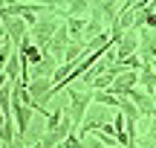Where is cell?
<instances>
[{
  "label": "cell",
  "instance_id": "10",
  "mask_svg": "<svg viewBox=\"0 0 156 148\" xmlns=\"http://www.w3.org/2000/svg\"><path fill=\"white\" fill-rule=\"evenodd\" d=\"M147 119H151V128H147V131L136 139V145H156V113L147 116Z\"/></svg>",
  "mask_w": 156,
  "mask_h": 148
},
{
  "label": "cell",
  "instance_id": "12",
  "mask_svg": "<svg viewBox=\"0 0 156 148\" xmlns=\"http://www.w3.org/2000/svg\"><path fill=\"white\" fill-rule=\"evenodd\" d=\"M64 113H67V108H55L52 113H46V131H49V128H58V122H61Z\"/></svg>",
  "mask_w": 156,
  "mask_h": 148
},
{
  "label": "cell",
  "instance_id": "1",
  "mask_svg": "<svg viewBox=\"0 0 156 148\" xmlns=\"http://www.w3.org/2000/svg\"><path fill=\"white\" fill-rule=\"evenodd\" d=\"M58 23H61V17L52 15V12H44V15H38V20L29 26V41L32 44L41 46V52H49L46 50V41L52 38V32L58 29Z\"/></svg>",
  "mask_w": 156,
  "mask_h": 148
},
{
  "label": "cell",
  "instance_id": "13",
  "mask_svg": "<svg viewBox=\"0 0 156 148\" xmlns=\"http://www.w3.org/2000/svg\"><path fill=\"white\" fill-rule=\"evenodd\" d=\"M6 38H9V35H0V44H3V41H6Z\"/></svg>",
  "mask_w": 156,
  "mask_h": 148
},
{
  "label": "cell",
  "instance_id": "8",
  "mask_svg": "<svg viewBox=\"0 0 156 148\" xmlns=\"http://www.w3.org/2000/svg\"><path fill=\"white\" fill-rule=\"evenodd\" d=\"M90 15V0H69L64 3V17H87Z\"/></svg>",
  "mask_w": 156,
  "mask_h": 148
},
{
  "label": "cell",
  "instance_id": "2",
  "mask_svg": "<svg viewBox=\"0 0 156 148\" xmlns=\"http://www.w3.org/2000/svg\"><path fill=\"white\" fill-rule=\"evenodd\" d=\"M142 55V67H153V58H156V32L147 26H139V50Z\"/></svg>",
  "mask_w": 156,
  "mask_h": 148
},
{
  "label": "cell",
  "instance_id": "9",
  "mask_svg": "<svg viewBox=\"0 0 156 148\" xmlns=\"http://www.w3.org/2000/svg\"><path fill=\"white\" fill-rule=\"evenodd\" d=\"M84 26H87V17H67L69 41H84Z\"/></svg>",
  "mask_w": 156,
  "mask_h": 148
},
{
  "label": "cell",
  "instance_id": "7",
  "mask_svg": "<svg viewBox=\"0 0 156 148\" xmlns=\"http://www.w3.org/2000/svg\"><path fill=\"white\" fill-rule=\"evenodd\" d=\"M127 87H139V70H124V73H119L107 90H113V93H124Z\"/></svg>",
  "mask_w": 156,
  "mask_h": 148
},
{
  "label": "cell",
  "instance_id": "5",
  "mask_svg": "<svg viewBox=\"0 0 156 148\" xmlns=\"http://www.w3.org/2000/svg\"><path fill=\"white\" fill-rule=\"evenodd\" d=\"M0 20H3V32L9 35V41L12 44H20L23 41V35L29 32V26H26V20H23L20 15H0Z\"/></svg>",
  "mask_w": 156,
  "mask_h": 148
},
{
  "label": "cell",
  "instance_id": "11",
  "mask_svg": "<svg viewBox=\"0 0 156 148\" xmlns=\"http://www.w3.org/2000/svg\"><path fill=\"white\" fill-rule=\"evenodd\" d=\"M12 50H15V44H12L9 38L0 44V73H3V67H6V61H9V55H12Z\"/></svg>",
  "mask_w": 156,
  "mask_h": 148
},
{
  "label": "cell",
  "instance_id": "3",
  "mask_svg": "<svg viewBox=\"0 0 156 148\" xmlns=\"http://www.w3.org/2000/svg\"><path fill=\"white\" fill-rule=\"evenodd\" d=\"M139 26L142 23H133V26H127L122 32V38H119V44H116V61H122V58H127L130 52L139 50Z\"/></svg>",
  "mask_w": 156,
  "mask_h": 148
},
{
  "label": "cell",
  "instance_id": "4",
  "mask_svg": "<svg viewBox=\"0 0 156 148\" xmlns=\"http://www.w3.org/2000/svg\"><path fill=\"white\" fill-rule=\"evenodd\" d=\"M67 44H69V29H67V23H58V29L52 32V38L46 41V50H49V55L55 58L58 64L64 61V50H67Z\"/></svg>",
  "mask_w": 156,
  "mask_h": 148
},
{
  "label": "cell",
  "instance_id": "6",
  "mask_svg": "<svg viewBox=\"0 0 156 148\" xmlns=\"http://www.w3.org/2000/svg\"><path fill=\"white\" fill-rule=\"evenodd\" d=\"M124 96L136 105L139 116H153V113H156V99L151 96V93H142V90H136V87H127V90H124Z\"/></svg>",
  "mask_w": 156,
  "mask_h": 148
}]
</instances>
